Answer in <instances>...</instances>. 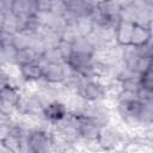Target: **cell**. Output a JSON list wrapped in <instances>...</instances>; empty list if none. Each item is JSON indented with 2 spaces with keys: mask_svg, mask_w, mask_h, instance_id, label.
Wrapping results in <instances>:
<instances>
[{
  "mask_svg": "<svg viewBox=\"0 0 153 153\" xmlns=\"http://www.w3.org/2000/svg\"><path fill=\"white\" fill-rule=\"evenodd\" d=\"M100 128L102 127L93 120L79 116V136L86 143L97 141Z\"/></svg>",
  "mask_w": 153,
  "mask_h": 153,
  "instance_id": "cell-4",
  "label": "cell"
},
{
  "mask_svg": "<svg viewBox=\"0 0 153 153\" xmlns=\"http://www.w3.org/2000/svg\"><path fill=\"white\" fill-rule=\"evenodd\" d=\"M11 133V122L10 123H0V142Z\"/></svg>",
  "mask_w": 153,
  "mask_h": 153,
  "instance_id": "cell-31",
  "label": "cell"
},
{
  "mask_svg": "<svg viewBox=\"0 0 153 153\" xmlns=\"http://www.w3.org/2000/svg\"><path fill=\"white\" fill-rule=\"evenodd\" d=\"M130 137L129 130L120 124L110 123L100 128L97 143L102 151H123Z\"/></svg>",
  "mask_w": 153,
  "mask_h": 153,
  "instance_id": "cell-1",
  "label": "cell"
},
{
  "mask_svg": "<svg viewBox=\"0 0 153 153\" xmlns=\"http://www.w3.org/2000/svg\"><path fill=\"white\" fill-rule=\"evenodd\" d=\"M152 63H153V57H139V60L134 66V71H136L139 74H142L146 71L153 68Z\"/></svg>",
  "mask_w": 153,
  "mask_h": 153,
  "instance_id": "cell-24",
  "label": "cell"
},
{
  "mask_svg": "<svg viewBox=\"0 0 153 153\" xmlns=\"http://www.w3.org/2000/svg\"><path fill=\"white\" fill-rule=\"evenodd\" d=\"M41 61V56L37 55L31 48H24L17 51V57H16V65L22 66L31 62H37Z\"/></svg>",
  "mask_w": 153,
  "mask_h": 153,
  "instance_id": "cell-14",
  "label": "cell"
},
{
  "mask_svg": "<svg viewBox=\"0 0 153 153\" xmlns=\"http://www.w3.org/2000/svg\"><path fill=\"white\" fill-rule=\"evenodd\" d=\"M72 49H73V53H80V54H87V55H92L94 51L93 45L91 44V42L86 36H78L72 42Z\"/></svg>",
  "mask_w": 153,
  "mask_h": 153,
  "instance_id": "cell-13",
  "label": "cell"
},
{
  "mask_svg": "<svg viewBox=\"0 0 153 153\" xmlns=\"http://www.w3.org/2000/svg\"><path fill=\"white\" fill-rule=\"evenodd\" d=\"M62 1H63V4H65L67 7H72V6L75 5L79 0H62Z\"/></svg>",
  "mask_w": 153,
  "mask_h": 153,
  "instance_id": "cell-33",
  "label": "cell"
},
{
  "mask_svg": "<svg viewBox=\"0 0 153 153\" xmlns=\"http://www.w3.org/2000/svg\"><path fill=\"white\" fill-rule=\"evenodd\" d=\"M0 33H1V30H0Z\"/></svg>",
  "mask_w": 153,
  "mask_h": 153,
  "instance_id": "cell-38",
  "label": "cell"
},
{
  "mask_svg": "<svg viewBox=\"0 0 153 153\" xmlns=\"http://www.w3.org/2000/svg\"><path fill=\"white\" fill-rule=\"evenodd\" d=\"M136 19V7L134 4L123 6L120 11V20L123 22H129V23H135Z\"/></svg>",
  "mask_w": 153,
  "mask_h": 153,
  "instance_id": "cell-20",
  "label": "cell"
},
{
  "mask_svg": "<svg viewBox=\"0 0 153 153\" xmlns=\"http://www.w3.org/2000/svg\"><path fill=\"white\" fill-rule=\"evenodd\" d=\"M11 12L16 16L18 14H33L35 2L33 0H13L11 6Z\"/></svg>",
  "mask_w": 153,
  "mask_h": 153,
  "instance_id": "cell-12",
  "label": "cell"
},
{
  "mask_svg": "<svg viewBox=\"0 0 153 153\" xmlns=\"http://www.w3.org/2000/svg\"><path fill=\"white\" fill-rule=\"evenodd\" d=\"M63 63H42V79L49 84H61L63 79Z\"/></svg>",
  "mask_w": 153,
  "mask_h": 153,
  "instance_id": "cell-9",
  "label": "cell"
},
{
  "mask_svg": "<svg viewBox=\"0 0 153 153\" xmlns=\"http://www.w3.org/2000/svg\"><path fill=\"white\" fill-rule=\"evenodd\" d=\"M136 7V24L142 25H152L153 19V4L143 2V4H134Z\"/></svg>",
  "mask_w": 153,
  "mask_h": 153,
  "instance_id": "cell-11",
  "label": "cell"
},
{
  "mask_svg": "<svg viewBox=\"0 0 153 153\" xmlns=\"http://www.w3.org/2000/svg\"><path fill=\"white\" fill-rule=\"evenodd\" d=\"M63 62L65 60L56 47L47 48L41 55V63H63Z\"/></svg>",
  "mask_w": 153,
  "mask_h": 153,
  "instance_id": "cell-16",
  "label": "cell"
},
{
  "mask_svg": "<svg viewBox=\"0 0 153 153\" xmlns=\"http://www.w3.org/2000/svg\"><path fill=\"white\" fill-rule=\"evenodd\" d=\"M75 94L85 102H105L106 85L97 78L84 79L76 88Z\"/></svg>",
  "mask_w": 153,
  "mask_h": 153,
  "instance_id": "cell-2",
  "label": "cell"
},
{
  "mask_svg": "<svg viewBox=\"0 0 153 153\" xmlns=\"http://www.w3.org/2000/svg\"><path fill=\"white\" fill-rule=\"evenodd\" d=\"M98 10L108 18V20L114 24L117 25L120 22V11L122 8V6L117 2V0H102L98 2L97 5Z\"/></svg>",
  "mask_w": 153,
  "mask_h": 153,
  "instance_id": "cell-7",
  "label": "cell"
},
{
  "mask_svg": "<svg viewBox=\"0 0 153 153\" xmlns=\"http://www.w3.org/2000/svg\"><path fill=\"white\" fill-rule=\"evenodd\" d=\"M139 57L140 56L137 54L136 47H134L131 44H128V45H124L122 48V62L127 67L134 69V66H135L136 61L139 60Z\"/></svg>",
  "mask_w": 153,
  "mask_h": 153,
  "instance_id": "cell-15",
  "label": "cell"
},
{
  "mask_svg": "<svg viewBox=\"0 0 153 153\" xmlns=\"http://www.w3.org/2000/svg\"><path fill=\"white\" fill-rule=\"evenodd\" d=\"M153 38L152 35V25H142L134 23L133 31H131V38L130 44L134 47H140L142 44H146L151 42Z\"/></svg>",
  "mask_w": 153,
  "mask_h": 153,
  "instance_id": "cell-6",
  "label": "cell"
},
{
  "mask_svg": "<svg viewBox=\"0 0 153 153\" xmlns=\"http://www.w3.org/2000/svg\"><path fill=\"white\" fill-rule=\"evenodd\" d=\"M32 39V35L26 32V31H17L13 35L12 38V44L17 50L24 49V48H29L30 43Z\"/></svg>",
  "mask_w": 153,
  "mask_h": 153,
  "instance_id": "cell-17",
  "label": "cell"
},
{
  "mask_svg": "<svg viewBox=\"0 0 153 153\" xmlns=\"http://www.w3.org/2000/svg\"><path fill=\"white\" fill-rule=\"evenodd\" d=\"M56 48L59 49V51H60L61 56L63 57L65 62L68 60V57H69V56H71V54L73 53L72 43H71V42H67V41H63V39H61V41L59 42V44L56 45Z\"/></svg>",
  "mask_w": 153,
  "mask_h": 153,
  "instance_id": "cell-25",
  "label": "cell"
},
{
  "mask_svg": "<svg viewBox=\"0 0 153 153\" xmlns=\"http://www.w3.org/2000/svg\"><path fill=\"white\" fill-rule=\"evenodd\" d=\"M137 97L140 102H153V90L140 86L137 90Z\"/></svg>",
  "mask_w": 153,
  "mask_h": 153,
  "instance_id": "cell-29",
  "label": "cell"
},
{
  "mask_svg": "<svg viewBox=\"0 0 153 153\" xmlns=\"http://www.w3.org/2000/svg\"><path fill=\"white\" fill-rule=\"evenodd\" d=\"M5 72V66H2V65H0V75L2 74Z\"/></svg>",
  "mask_w": 153,
  "mask_h": 153,
  "instance_id": "cell-36",
  "label": "cell"
},
{
  "mask_svg": "<svg viewBox=\"0 0 153 153\" xmlns=\"http://www.w3.org/2000/svg\"><path fill=\"white\" fill-rule=\"evenodd\" d=\"M10 1H12V2H13V0H10Z\"/></svg>",
  "mask_w": 153,
  "mask_h": 153,
  "instance_id": "cell-37",
  "label": "cell"
},
{
  "mask_svg": "<svg viewBox=\"0 0 153 153\" xmlns=\"http://www.w3.org/2000/svg\"><path fill=\"white\" fill-rule=\"evenodd\" d=\"M117 2L123 7V6H127V5L133 4V0H117Z\"/></svg>",
  "mask_w": 153,
  "mask_h": 153,
  "instance_id": "cell-34",
  "label": "cell"
},
{
  "mask_svg": "<svg viewBox=\"0 0 153 153\" xmlns=\"http://www.w3.org/2000/svg\"><path fill=\"white\" fill-rule=\"evenodd\" d=\"M19 75L25 82H37L42 80L43 76V66L41 61L31 62L26 65L18 66Z\"/></svg>",
  "mask_w": 153,
  "mask_h": 153,
  "instance_id": "cell-5",
  "label": "cell"
},
{
  "mask_svg": "<svg viewBox=\"0 0 153 153\" xmlns=\"http://www.w3.org/2000/svg\"><path fill=\"white\" fill-rule=\"evenodd\" d=\"M1 30L5 31V32L12 33V35H14V33L17 32V17H16V14H13L11 11L6 13Z\"/></svg>",
  "mask_w": 153,
  "mask_h": 153,
  "instance_id": "cell-21",
  "label": "cell"
},
{
  "mask_svg": "<svg viewBox=\"0 0 153 153\" xmlns=\"http://www.w3.org/2000/svg\"><path fill=\"white\" fill-rule=\"evenodd\" d=\"M35 2V12L48 13L53 10L54 0H33Z\"/></svg>",
  "mask_w": 153,
  "mask_h": 153,
  "instance_id": "cell-26",
  "label": "cell"
},
{
  "mask_svg": "<svg viewBox=\"0 0 153 153\" xmlns=\"http://www.w3.org/2000/svg\"><path fill=\"white\" fill-rule=\"evenodd\" d=\"M140 85L146 88L153 90V68L146 71L145 73L140 74Z\"/></svg>",
  "mask_w": 153,
  "mask_h": 153,
  "instance_id": "cell-27",
  "label": "cell"
},
{
  "mask_svg": "<svg viewBox=\"0 0 153 153\" xmlns=\"http://www.w3.org/2000/svg\"><path fill=\"white\" fill-rule=\"evenodd\" d=\"M12 38H13L12 33H8V32H5L1 30V33H0V44L1 45L12 44Z\"/></svg>",
  "mask_w": 153,
  "mask_h": 153,
  "instance_id": "cell-30",
  "label": "cell"
},
{
  "mask_svg": "<svg viewBox=\"0 0 153 153\" xmlns=\"http://www.w3.org/2000/svg\"><path fill=\"white\" fill-rule=\"evenodd\" d=\"M60 35H61V39L72 43L79 36V32H78V30L75 27V24H71V25H67L66 24Z\"/></svg>",
  "mask_w": 153,
  "mask_h": 153,
  "instance_id": "cell-23",
  "label": "cell"
},
{
  "mask_svg": "<svg viewBox=\"0 0 153 153\" xmlns=\"http://www.w3.org/2000/svg\"><path fill=\"white\" fill-rule=\"evenodd\" d=\"M41 37L45 44L47 48H51V47H56L59 44V42L61 41V35L60 32L48 29V27H43L42 32H41Z\"/></svg>",
  "mask_w": 153,
  "mask_h": 153,
  "instance_id": "cell-18",
  "label": "cell"
},
{
  "mask_svg": "<svg viewBox=\"0 0 153 153\" xmlns=\"http://www.w3.org/2000/svg\"><path fill=\"white\" fill-rule=\"evenodd\" d=\"M68 112H69V106L65 100L54 99L44 105L42 111V117L47 123L54 126L55 123L65 118L68 115Z\"/></svg>",
  "mask_w": 153,
  "mask_h": 153,
  "instance_id": "cell-3",
  "label": "cell"
},
{
  "mask_svg": "<svg viewBox=\"0 0 153 153\" xmlns=\"http://www.w3.org/2000/svg\"><path fill=\"white\" fill-rule=\"evenodd\" d=\"M82 80L84 78L75 69H73L67 62L63 63V79H62L61 85L66 90H68L72 93H75L76 88L79 87Z\"/></svg>",
  "mask_w": 153,
  "mask_h": 153,
  "instance_id": "cell-8",
  "label": "cell"
},
{
  "mask_svg": "<svg viewBox=\"0 0 153 153\" xmlns=\"http://www.w3.org/2000/svg\"><path fill=\"white\" fill-rule=\"evenodd\" d=\"M136 50H137V54L140 57H153V44H152V41L146 43V44H142L140 47H136Z\"/></svg>",
  "mask_w": 153,
  "mask_h": 153,
  "instance_id": "cell-28",
  "label": "cell"
},
{
  "mask_svg": "<svg viewBox=\"0 0 153 153\" xmlns=\"http://www.w3.org/2000/svg\"><path fill=\"white\" fill-rule=\"evenodd\" d=\"M17 49L13 47V44L2 45V56L4 62L6 65H16V57H17ZM17 66V65H16Z\"/></svg>",
  "mask_w": 153,
  "mask_h": 153,
  "instance_id": "cell-22",
  "label": "cell"
},
{
  "mask_svg": "<svg viewBox=\"0 0 153 153\" xmlns=\"http://www.w3.org/2000/svg\"><path fill=\"white\" fill-rule=\"evenodd\" d=\"M133 26H134V23L120 20L115 27V43L122 47L130 44Z\"/></svg>",
  "mask_w": 153,
  "mask_h": 153,
  "instance_id": "cell-10",
  "label": "cell"
},
{
  "mask_svg": "<svg viewBox=\"0 0 153 153\" xmlns=\"http://www.w3.org/2000/svg\"><path fill=\"white\" fill-rule=\"evenodd\" d=\"M5 16H6V13L2 12V11H0V30L2 27V24H4V20H5Z\"/></svg>",
  "mask_w": 153,
  "mask_h": 153,
  "instance_id": "cell-35",
  "label": "cell"
},
{
  "mask_svg": "<svg viewBox=\"0 0 153 153\" xmlns=\"http://www.w3.org/2000/svg\"><path fill=\"white\" fill-rule=\"evenodd\" d=\"M13 115L8 114L6 110H4L1 106H0V123H10L11 120H12Z\"/></svg>",
  "mask_w": 153,
  "mask_h": 153,
  "instance_id": "cell-32",
  "label": "cell"
},
{
  "mask_svg": "<svg viewBox=\"0 0 153 153\" xmlns=\"http://www.w3.org/2000/svg\"><path fill=\"white\" fill-rule=\"evenodd\" d=\"M75 27L79 32V36H87L93 30V23H92L90 16L79 17L75 22Z\"/></svg>",
  "mask_w": 153,
  "mask_h": 153,
  "instance_id": "cell-19",
  "label": "cell"
}]
</instances>
